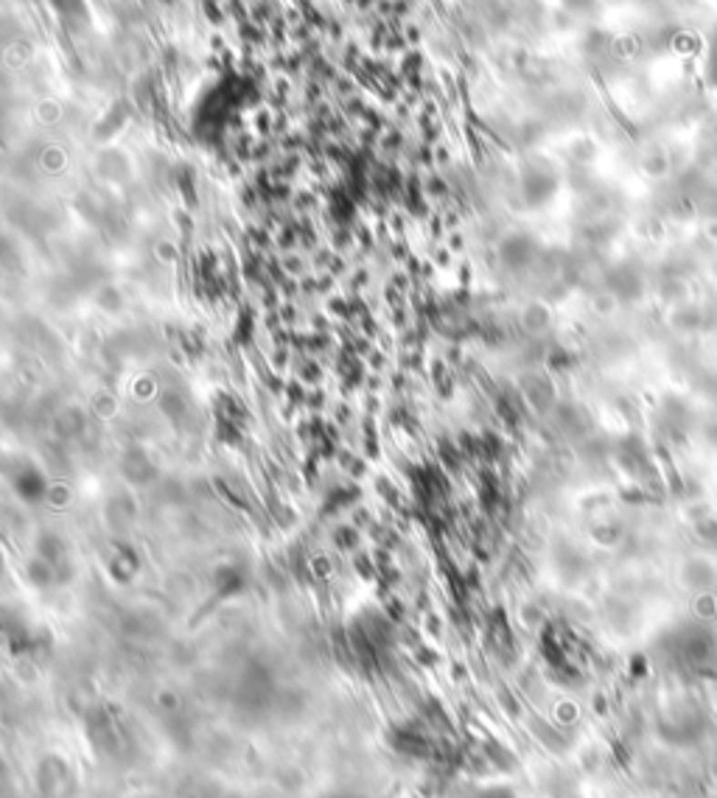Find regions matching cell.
I'll use <instances>...</instances> for the list:
<instances>
[{
  "label": "cell",
  "mask_w": 717,
  "mask_h": 798,
  "mask_svg": "<svg viewBox=\"0 0 717 798\" xmlns=\"http://www.w3.org/2000/svg\"><path fill=\"white\" fill-rule=\"evenodd\" d=\"M343 798H345V795H343Z\"/></svg>",
  "instance_id": "obj_1"
}]
</instances>
